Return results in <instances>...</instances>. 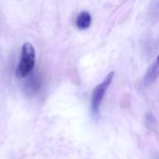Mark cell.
Returning <instances> with one entry per match:
<instances>
[{"label": "cell", "mask_w": 159, "mask_h": 159, "mask_svg": "<svg viewBox=\"0 0 159 159\" xmlns=\"http://www.w3.org/2000/svg\"><path fill=\"white\" fill-rule=\"evenodd\" d=\"M35 62V51L31 43H24L21 48V56L17 67L16 75L20 78L26 77L34 69Z\"/></svg>", "instance_id": "cell-1"}, {"label": "cell", "mask_w": 159, "mask_h": 159, "mask_svg": "<svg viewBox=\"0 0 159 159\" xmlns=\"http://www.w3.org/2000/svg\"><path fill=\"white\" fill-rule=\"evenodd\" d=\"M115 76V72H110L103 79V81L99 84L92 92L91 95V112L95 116H98L100 112V107L102 104V102L103 100V97L110 87L113 79Z\"/></svg>", "instance_id": "cell-2"}, {"label": "cell", "mask_w": 159, "mask_h": 159, "mask_svg": "<svg viewBox=\"0 0 159 159\" xmlns=\"http://www.w3.org/2000/svg\"><path fill=\"white\" fill-rule=\"evenodd\" d=\"M91 15L88 11H83L79 13L76 18V26L80 30H85L91 25Z\"/></svg>", "instance_id": "cell-3"}, {"label": "cell", "mask_w": 159, "mask_h": 159, "mask_svg": "<svg viewBox=\"0 0 159 159\" xmlns=\"http://www.w3.org/2000/svg\"><path fill=\"white\" fill-rule=\"evenodd\" d=\"M159 77V54L157 58L156 62L153 64V66L150 68L148 73L145 75V83L146 84H151L155 82Z\"/></svg>", "instance_id": "cell-4"}]
</instances>
